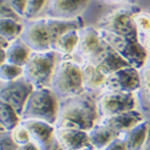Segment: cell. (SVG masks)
<instances>
[{
    "label": "cell",
    "instance_id": "32",
    "mask_svg": "<svg viewBox=\"0 0 150 150\" xmlns=\"http://www.w3.org/2000/svg\"><path fill=\"white\" fill-rule=\"evenodd\" d=\"M103 150H127V148L121 137L118 136L113 141H111Z\"/></svg>",
    "mask_w": 150,
    "mask_h": 150
},
{
    "label": "cell",
    "instance_id": "3",
    "mask_svg": "<svg viewBox=\"0 0 150 150\" xmlns=\"http://www.w3.org/2000/svg\"><path fill=\"white\" fill-rule=\"evenodd\" d=\"M62 55L54 50L45 52L32 51L23 67V76L35 89L50 88L53 74Z\"/></svg>",
    "mask_w": 150,
    "mask_h": 150
},
{
    "label": "cell",
    "instance_id": "8",
    "mask_svg": "<svg viewBox=\"0 0 150 150\" xmlns=\"http://www.w3.org/2000/svg\"><path fill=\"white\" fill-rule=\"evenodd\" d=\"M21 40L35 52L52 50V42L48 31L46 18H37L24 21V28L20 35Z\"/></svg>",
    "mask_w": 150,
    "mask_h": 150
},
{
    "label": "cell",
    "instance_id": "12",
    "mask_svg": "<svg viewBox=\"0 0 150 150\" xmlns=\"http://www.w3.org/2000/svg\"><path fill=\"white\" fill-rule=\"evenodd\" d=\"M90 0H48L41 18L74 20L80 17Z\"/></svg>",
    "mask_w": 150,
    "mask_h": 150
},
{
    "label": "cell",
    "instance_id": "20",
    "mask_svg": "<svg viewBox=\"0 0 150 150\" xmlns=\"http://www.w3.org/2000/svg\"><path fill=\"white\" fill-rule=\"evenodd\" d=\"M90 143L96 150H103L115 138L120 136L118 133L113 131L109 127L97 122L90 131H88Z\"/></svg>",
    "mask_w": 150,
    "mask_h": 150
},
{
    "label": "cell",
    "instance_id": "26",
    "mask_svg": "<svg viewBox=\"0 0 150 150\" xmlns=\"http://www.w3.org/2000/svg\"><path fill=\"white\" fill-rule=\"evenodd\" d=\"M48 0H26L24 20H33L42 17Z\"/></svg>",
    "mask_w": 150,
    "mask_h": 150
},
{
    "label": "cell",
    "instance_id": "35",
    "mask_svg": "<svg viewBox=\"0 0 150 150\" xmlns=\"http://www.w3.org/2000/svg\"><path fill=\"white\" fill-rule=\"evenodd\" d=\"M142 45H143L145 49L147 50V52H148L149 54H150V35L147 36V37L143 40V42H142Z\"/></svg>",
    "mask_w": 150,
    "mask_h": 150
},
{
    "label": "cell",
    "instance_id": "2",
    "mask_svg": "<svg viewBox=\"0 0 150 150\" xmlns=\"http://www.w3.org/2000/svg\"><path fill=\"white\" fill-rule=\"evenodd\" d=\"M50 88L59 100L86 92L81 65L72 55L61 56L59 59Z\"/></svg>",
    "mask_w": 150,
    "mask_h": 150
},
{
    "label": "cell",
    "instance_id": "28",
    "mask_svg": "<svg viewBox=\"0 0 150 150\" xmlns=\"http://www.w3.org/2000/svg\"><path fill=\"white\" fill-rule=\"evenodd\" d=\"M0 18L6 19H14V20L24 22V19L19 16L15 12L10 4L7 2V0H0Z\"/></svg>",
    "mask_w": 150,
    "mask_h": 150
},
{
    "label": "cell",
    "instance_id": "34",
    "mask_svg": "<svg viewBox=\"0 0 150 150\" xmlns=\"http://www.w3.org/2000/svg\"><path fill=\"white\" fill-rule=\"evenodd\" d=\"M19 150H39V148H38V146L35 143L30 141L28 143L19 146Z\"/></svg>",
    "mask_w": 150,
    "mask_h": 150
},
{
    "label": "cell",
    "instance_id": "16",
    "mask_svg": "<svg viewBox=\"0 0 150 150\" xmlns=\"http://www.w3.org/2000/svg\"><path fill=\"white\" fill-rule=\"evenodd\" d=\"M140 87L135 92L137 99V108L145 120L150 123V54L144 66L139 70Z\"/></svg>",
    "mask_w": 150,
    "mask_h": 150
},
{
    "label": "cell",
    "instance_id": "23",
    "mask_svg": "<svg viewBox=\"0 0 150 150\" xmlns=\"http://www.w3.org/2000/svg\"><path fill=\"white\" fill-rule=\"evenodd\" d=\"M1 132H12L20 124L21 117L12 106L1 101Z\"/></svg>",
    "mask_w": 150,
    "mask_h": 150
},
{
    "label": "cell",
    "instance_id": "22",
    "mask_svg": "<svg viewBox=\"0 0 150 150\" xmlns=\"http://www.w3.org/2000/svg\"><path fill=\"white\" fill-rule=\"evenodd\" d=\"M79 41V29H73L64 33L61 37L55 41L52 50L59 53L62 56H69L75 51Z\"/></svg>",
    "mask_w": 150,
    "mask_h": 150
},
{
    "label": "cell",
    "instance_id": "29",
    "mask_svg": "<svg viewBox=\"0 0 150 150\" xmlns=\"http://www.w3.org/2000/svg\"><path fill=\"white\" fill-rule=\"evenodd\" d=\"M11 133H12V137H13L14 141H15L19 146L24 145L31 141L30 133H29L28 130L21 124H19Z\"/></svg>",
    "mask_w": 150,
    "mask_h": 150
},
{
    "label": "cell",
    "instance_id": "15",
    "mask_svg": "<svg viewBox=\"0 0 150 150\" xmlns=\"http://www.w3.org/2000/svg\"><path fill=\"white\" fill-rule=\"evenodd\" d=\"M143 121H145L144 116L138 109H136L128 111V112L122 113L119 115L103 118V119L99 120L98 122L109 127L110 129H112L113 131L120 135Z\"/></svg>",
    "mask_w": 150,
    "mask_h": 150
},
{
    "label": "cell",
    "instance_id": "21",
    "mask_svg": "<svg viewBox=\"0 0 150 150\" xmlns=\"http://www.w3.org/2000/svg\"><path fill=\"white\" fill-rule=\"evenodd\" d=\"M31 53L32 50L20 38H17L11 42L9 47L6 49V62L16 66L24 67L27 63Z\"/></svg>",
    "mask_w": 150,
    "mask_h": 150
},
{
    "label": "cell",
    "instance_id": "14",
    "mask_svg": "<svg viewBox=\"0 0 150 150\" xmlns=\"http://www.w3.org/2000/svg\"><path fill=\"white\" fill-rule=\"evenodd\" d=\"M90 63L95 65L99 71L103 75H105L106 77L116 71H118V70L131 66L106 41L104 48L101 50V52L99 53L97 56L91 60Z\"/></svg>",
    "mask_w": 150,
    "mask_h": 150
},
{
    "label": "cell",
    "instance_id": "4",
    "mask_svg": "<svg viewBox=\"0 0 150 150\" xmlns=\"http://www.w3.org/2000/svg\"><path fill=\"white\" fill-rule=\"evenodd\" d=\"M59 110V98L51 88L34 89L24 106L21 120L36 119L55 126Z\"/></svg>",
    "mask_w": 150,
    "mask_h": 150
},
{
    "label": "cell",
    "instance_id": "5",
    "mask_svg": "<svg viewBox=\"0 0 150 150\" xmlns=\"http://www.w3.org/2000/svg\"><path fill=\"white\" fill-rule=\"evenodd\" d=\"M100 36L105 40L121 57L131 65L140 70L144 66L149 53L140 43L138 37H127L98 29Z\"/></svg>",
    "mask_w": 150,
    "mask_h": 150
},
{
    "label": "cell",
    "instance_id": "19",
    "mask_svg": "<svg viewBox=\"0 0 150 150\" xmlns=\"http://www.w3.org/2000/svg\"><path fill=\"white\" fill-rule=\"evenodd\" d=\"M80 65L82 73H83V81L86 91L93 93L95 90L102 91L106 81L105 75L101 73L95 65L88 61L81 62Z\"/></svg>",
    "mask_w": 150,
    "mask_h": 150
},
{
    "label": "cell",
    "instance_id": "33",
    "mask_svg": "<svg viewBox=\"0 0 150 150\" xmlns=\"http://www.w3.org/2000/svg\"><path fill=\"white\" fill-rule=\"evenodd\" d=\"M101 2H104L106 4H111V5H121V6H129L133 3L135 0H100Z\"/></svg>",
    "mask_w": 150,
    "mask_h": 150
},
{
    "label": "cell",
    "instance_id": "11",
    "mask_svg": "<svg viewBox=\"0 0 150 150\" xmlns=\"http://www.w3.org/2000/svg\"><path fill=\"white\" fill-rule=\"evenodd\" d=\"M104 45L105 41L100 36L98 28L84 26L79 29V41L72 56L79 63L83 61L90 62L101 52Z\"/></svg>",
    "mask_w": 150,
    "mask_h": 150
},
{
    "label": "cell",
    "instance_id": "10",
    "mask_svg": "<svg viewBox=\"0 0 150 150\" xmlns=\"http://www.w3.org/2000/svg\"><path fill=\"white\" fill-rule=\"evenodd\" d=\"M34 89V86L24 76L13 81H1V101L12 106L21 117L24 106Z\"/></svg>",
    "mask_w": 150,
    "mask_h": 150
},
{
    "label": "cell",
    "instance_id": "25",
    "mask_svg": "<svg viewBox=\"0 0 150 150\" xmlns=\"http://www.w3.org/2000/svg\"><path fill=\"white\" fill-rule=\"evenodd\" d=\"M133 20L136 25L138 38L142 44L143 40L150 35V14L147 11H137L133 16Z\"/></svg>",
    "mask_w": 150,
    "mask_h": 150
},
{
    "label": "cell",
    "instance_id": "17",
    "mask_svg": "<svg viewBox=\"0 0 150 150\" xmlns=\"http://www.w3.org/2000/svg\"><path fill=\"white\" fill-rule=\"evenodd\" d=\"M56 136L63 148L67 150H81L92 146L89 140L88 132L83 130L74 128H56Z\"/></svg>",
    "mask_w": 150,
    "mask_h": 150
},
{
    "label": "cell",
    "instance_id": "18",
    "mask_svg": "<svg viewBox=\"0 0 150 150\" xmlns=\"http://www.w3.org/2000/svg\"><path fill=\"white\" fill-rule=\"evenodd\" d=\"M148 122L145 120L128 131L120 134V137L124 141L127 150H142L148 137Z\"/></svg>",
    "mask_w": 150,
    "mask_h": 150
},
{
    "label": "cell",
    "instance_id": "24",
    "mask_svg": "<svg viewBox=\"0 0 150 150\" xmlns=\"http://www.w3.org/2000/svg\"><path fill=\"white\" fill-rule=\"evenodd\" d=\"M24 28V22L14 19L0 18V37L13 42L20 37Z\"/></svg>",
    "mask_w": 150,
    "mask_h": 150
},
{
    "label": "cell",
    "instance_id": "31",
    "mask_svg": "<svg viewBox=\"0 0 150 150\" xmlns=\"http://www.w3.org/2000/svg\"><path fill=\"white\" fill-rule=\"evenodd\" d=\"M7 2L10 4L11 7L15 10L16 13L24 19L26 0H7Z\"/></svg>",
    "mask_w": 150,
    "mask_h": 150
},
{
    "label": "cell",
    "instance_id": "37",
    "mask_svg": "<svg viewBox=\"0 0 150 150\" xmlns=\"http://www.w3.org/2000/svg\"><path fill=\"white\" fill-rule=\"evenodd\" d=\"M147 12H148V13H149V14H150V8H149V9H148V10H147Z\"/></svg>",
    "mask_w": 150,
    "mask_h": 150
},
{
    "label": "cell",
    "instance_id": "9",
    "mask_svg": "<svg viewBox=\"0 0 150 150\" xmlns=\"http://www.w3.org/2000/svg\"><path fill=\"white\" fill-rule=\"evenodd\" d=\"M20 124L29 131L31 141L39 150H65L57 138L54 125L36 119L21 120Z\"/></svg>",
    "mask_w": 150,
    "mask_h": 150
},
{
    "label": "cell",
    "instance_id": "27",
    "mask_svg": "<svg viewBox=\"0 0 150 150\" xmlns=\"http://www.w3.org/2000/svg\"><path fill=\"white\" fill-rule=\"evenodd\" d=\"M23 76V67L10 63L0 64V78L1 81H13Z\"/></svg>",
    "mask_w": 150,
    "mask_h": 150
},
{
    "label": "cell",
    "instance_id": "6",
    "mask_svg": "<svg viewBox=\"0 0 150 150\" xmlns=\"http://www.w3.org/2000/svg\"><path fill=\"white\" fill-rule=\"evenodd\" d=\"M138 10L131 6H122L109 12L98 22L97 28L113 34L127 37H138L133 16Z\"/></svg>",
    "mask_w": 150,
    "mask_h": 150
},
{
    "label": "cell",
    "instance_id": "1",
    "mask_svg": "<svg viewBox=\"0 0 150 150\" xmlns=\"http://www.w3.org/2000/svg\"><path fill=\"white\" fill-rule=\"evenodd\" d=\"M96 98L93 92L86 91L80 95L60 99L55 127L90 131L99 121Z\"/></svg>",
    "mask_w": 150,
    "mask_h": 150
},
{
    "label": "cell",
    "instance_id": "13",
    "mask_svg": "<svg viewBox=\"0 0 150 150\" xmlns=\"http://www.w3.org/2000/svg\"><path fill=\"white\" fill-rule=\"evenodd\" d=\"M139 87V70L135 67L129 66L118 70L106 77L102 91H120V92L135 93L138 91Z\"/></svg>",
    "mask_w": 150,
    "mask_h": 150
},
{
    "label": "cell",
    "instance_id": "30",
    "mask_svg": "<svg viewBox=\"0 0 150 150\" xmlns=\"http://www.w3.org/2000/svg\"><path fill=\"white\" fill-rule=\"evenodd\" d=\"M1 150H19V145L14 141L11 132H1Z\"/></svg>",
    "mask_w": 150,
    "mask_h": 150
},
{
    "label": "cell",
    "instance_id": "7",
    "mask_svg": "<svg viewBox=\"0 0 150 150\" xmlns=\"http://www.w3.org/2000/svg\"><path fill=\"white\" fill-rule=\"evenodd\" d=\"M99 120L136 110L137 99L135 93L120 91H102L96 98Z\"/></svg>",
    "mask_w": 150,
    "mask_h": 150
},
{
    "label": "cell",
    "instance_id": "36",
    "mask_svg": "<svg viewBox=\"0 0 150 150\" xmlns=\"http://www.w3.org/2000/svg\"><path fill=\"white\" fill-rule=\"evenodd\" d=\"M81 150H96V149H94L92 146L91 147H86V148H83V149H81Z\"/></svg>",
    "mask_w": 150,
    "mask_h": 150
}]
</instances>
